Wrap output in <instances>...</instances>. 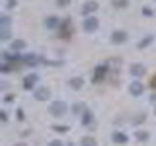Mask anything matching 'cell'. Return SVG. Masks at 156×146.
I'll return each mask as SVG.
<instances>
[{"label":"cell","instance_id":"1","mask_svg":"<svg viewBox=\"0 0 156 146\" xmlns=\"http://www.w3.org/2000/svg\"><path fill=\"white\" fill-rule=\"evenodd\" d=\"M49 111H51L53 117H62L66 113V103L65 101H53V103L49 105Z\"/></svg>","mask_w":156,"mask_h":146},{"label":"cell","instance_id":"2","mask_svg":"<svg viewBox=\"0 0 156 146\" xmlns=\"http://www.w3.org/2000/svg\"><path fill=\"white\" fill-rule=\"evenodd\" d=\"M84 31H88V33H94L98 27H100V22H98V18H94V16H90V18H86L84 19Z\"/></svg>","mask_w":156,"mask_h":146},{"label":"cell","instance_id":"3","mask_svg":"<svg viewBox=\"0 0 156 146\" xmlns=\"http://www.w3.org/2000/svg\"><path fill=\"white\" fill-rule=\"evenodd\" d=\"M33 96H35L37 101H45V99H49V97H51V90H49V88H37Z\"/></svg>","mask_w":156,"mask_h":146},{"label":"cell","instance_id":"4","mask_svg":"<svg viewBox=\"0 0 156 146\" xmlns=\"http://www.w3.org/2000/svg\"><path fill=\"white\" fill-rule=\"evenodd\" d=\"M37 80H39L37 74H29V76H26V78H23V90H31V88H35Z\"/></svg>","mask_w":156,"mask_h":146},{"label":"cell","instance_id":"5","mask_svg":"<svg viewBox=\"0 0 156 146\" xmlns=\"http://www.w3.org/2000/svg\"><path fill=\"white\" fill-rule=\"evenodd\" d=\"M111 41L117 43V45H121V43H125V41H127V33H125V31H121V29H117V31L111 33Z\"/></svg>","mask_w":156,"mask_h":146},{"label":"cell","instance_id":"6","mask_svg":"<svg viewBox=\"0 0 156 146\" xmlns=\"http://www.w3.org/2000/svg\"><path fill=\"white\" fill-rule=\"evenodd\" d=\"M98 10V2H94V0H88V2L84 4V6H82V14H92V12H96Z\"/></svg>","mask_w":156,"mask_h":146},{"label":"cell","instance_id":"7","mask_svg":"<svg viewBox=\"0 0 156 146\" xmlns=\"http://www.w3.org/2000/svg\"><path fill=\"white\" fill-rule=\"evenodd\" d=\"M129 92H131L133 96H140V94L144 92V86L140 84V82H133V84L129 86Z\"/></svg>","mask_w":156,"mask_h":146},{"label":"cell","instance_id":"8","mask_svg":"<svg viewBox=\"0 0 156 146\" xmlns=\"http://www.w3.org/2000/svg\"><path fill=\"white\" fill-rule=\"evenodd\" d=\"M131 74H133V76H143L144 74V66L139 64V62H135V64L131 66Z\"/></svg>","mask_w":156,"mask_h":146},{"label":"cell","instance_id":"9","mask_svg":"<svg viewBox=\"0 0 156 146\" xmlns=\"http://www.w3.org/2000/svg\"><path fill=\"white\" fill-rule=\"evenodd\" d=\"M61 37H65V39H68V37H70V22H68V19H65V22H62Z\"/></svg>","mask_w":156,"mask_h":146},{"label":"cell","instance_id":"10","mask_svg":"<svg viewBox=\"0 0 156 146\" xmlns=\"http://www.w3.org/2000/svg\"><path fill=\"white\" fill-rule=\"evenodd\" d=\"M105 72H107L105 66H98V70H96V74H94V82H100L101 78L105 76Z\"/></svg>","mask_w":156,"mask_h":146},{"label":"cell","instance_id":"11","mask_svg":"<svg viewBox=\"0 0 156 146\" xmlns=\"http://www.w3.org/2000/svg\"><path fill=\"white\" fill-rule=\"evenodd\" d=\"M57 26H58V18H55V16H49V18L45 19V27L53 29V27H57Z\"/></svg>","mask_w":156,"mask_h":146},{"label":"cell","instance_id":"12","mask_svg":"<svg viewBox=\"0 0 156 146\" xmlns=\"http://www.w3.org/2000/svg\"><path fill=\"white\" fill-rule=\"evenodd\" d=\"M12 49H14V51H23V49H26V41H23V39H16V41H12Z\"/></svg>","mask_w":156,"mask_h":146},{"label":"cell","instance_id":"13","mask_svg":"<svg viewBox=\"0 0 156 146\" xmlns=\"http://www.w3.org/2000/svg\"><path fill=\"white\" fill-rule=\"evenodd\" d=\"M72 111H74V115H84L86 113V105L84 103H74L72 105Z\"/></svg>","mask_w":156,"mask_h":146},{"label":"cell","instance_id":"14","mask_svg":"<svg viewBox=\"0 0 156 146\" xmlns=\"http://www.w3.org/2000/svg\"><path fill=\"white\" fill-rule=\"evenodd\" d=\"M68 84H70V88H72V90H80V88H82V84H84V80H82V78H72V80L68 82Z\"/></svg>","mask_w":156,"mask_h":146},{"label":"cell","instance_id":"15","mask_svg":"<svg viewBox=\"0 0 156 146\" xmlns=\"http://www.w3.org/2000/svg\"><path fill=\"white\" fill-rule=\"evenodd\" d=\"M113 142H117V144H127V134L115 133V134H113Z\"/></svg>","mask_w":156,"mask_h":146},{"label":"cell","instance_id":"16","mask_svg":"<svg viewBox=\"0 0 156 146\" xmlns=\"http://www.w3.org/2000/svg\"><path fill=\"white\" fill-rule=\"evenodd\" d=\"M8 27H10V18L6 14H2L0 16V29H8Z\"/></svg>","mask_w":156,"mask_h":146},{"label":"cell","instance_id":"17","mask_svg":"<svg viewBox=\"0 0 156 146\" xmlns=\"http://www.w3.org/2000/svg\"><path fill=\"white\" fill-rule=\"evenodd\" d=\"M23 62H26V64H37V62H39V58L35 57V55H26V57H23Z\"/></svg>","mask_w":156,"mask_h":146},{"label":"cell","instance_id":"18","mask_svg":"<svg viewBox=\"0 0 156 146\" xmlns=\"http://www.w3.org/2000/svg\"><path fill=\"white\" fill-rule=\"evenodd\" d=\"M82 146H96V138L94 136H84V138L80 140Z\"/></svg>","mask_w":156,"mask_h":146},{"label":"cell","instance_id":"19","mask_svg":"<svg viewBox=\"0 0 156 146\" xmlns=\"http://www.w3.org/2000/svg\"><path fill=\"white\" fill-rule=\"evenodd\" d=\"M111 6H115V8H127V6H129V0H111Z\"/></svg>","mask_w":156,"mask_h":146},{"label":"cell","instance_id":"20","mask_svg":"<svg viewBox=\"0 0 156 146\" xmlns=\"http://www.w3.org/2000/svg\"><path fill=\"white\" fill-rule=\"evenodd\" d=\"M92 121H94V115H92L90 111H86V113L82 115V123H84V125H92Z\"/></svg>","mask_w":156,"mask_h":146},{"label":"cell","instance_id":"21","mask_svg":"<svg viewBox=\"0 0 156 146\" xmlns=\"http://www.w3.org/2000/svg\"><path fill=\"white\" fill-rule=\"evenodd\" d=\"M150 41H152V35H146L143 41L139 43V49H143V47H146V45H150Z\"/></svg>","mask_w":156,"mask_h":146},{"label":"cell","instance_id":"22","mask_svg":"<svg viewBox=\"0 0 156 146\" xmlns=\"http://www.w3.org/2000/svg\"><path fill=\"white\" fill-rule=\"evenodd\" d=\"M0 39H2V41H8L10 39V29H0Z\"/></svg>","mask_w":156,"mask_h":146},{"label":"cell","instance_id":"23","mask_svg":"<svg viewBox=\"0 0 156 146\" xmlns=\"http://www.w3.org/2000/svg\"><path fill=\"white\" fill-rule=\"evenodd\" d=\"M53 130H55V133H66V130H68V127H65V125H55V127H53Z\"/></svg>","mask_w":156,"mask_h":146},{"label":"cell","instance_id":"24","mask_svg":"<svg viewBox=\"0 0 156 146\" xmlns=\"http://www.w3.org/2000/svg\"><path fill=\"white\" fill-rule=\"evenodd\" d=\"M4 58H6V61H18L20 58V55L16 53V55H10V53H4Z\"/></svg>","mask_w":156,"mask_h":146},{"label":"cell","instance_id":"25","mask_svg":"<svg viewBox=\"0 0 156 146\" xmlns=\"http://www.w3.org/2000/svg\"><path fill=\"white\" fill-rule=\"evenodd\" d=\"M136 140H146V138H148V134H146V133H140V130H136Z\"/></svg>","mask_w":156,"mask_h":146},{"label":"cell","instance_id":"26","mask_svg":"<svg viewBox=\"0 0 156 146\" xmlns=\"http://www.w3.org/2000/svg\"><path fill=\"white\" fill-rule=\"evenodd\" d=\"M70 4V0H57V6H61V8H65Z\"/></svg>","mask_w":156,"mask_h":146},{"label":"cell","instance_id":"27","mask_svg":"<svg viewBox=\"0 0 156 146\" xmlns=\"http://www.w3.org/2000/svg\"><path fill=\"white\" fill-rule=\"evenodd\" d=\"M0 70H2V72H10V70H12V66H10V64H2V66H0Z\"/></svg>","mask_w":156,"mask_h":146},{"label":"cell","instance_id":"28","mask_svg":"<svg viewBox=\"0 0 156 146\" xmlns=\"http://www.w3.org/2000/svg\"><path fill=\"white\" fill-rule=\"evenodd\" d=\"M6 8H16V0H8V2H6Z\"/></svg>","mask_w":156,"mask_h":146},{"label":"cell","instance_id":"29","mask_svg":"<svg viewBox=\"0 0 156 146\" xmlns=\"http://www.w3.org/2000/svg\"><path fill=\"white\" fill-rule=\"evenodd\" d=\"M49 146H65V144H62V142H61V140H53V142H51V144H49Z\"/></svg>","mask_w":156,"mask_h":146},{"label":"cell","instance_id":"30","mask_svg":"<svg viewBox=\"0 0 156 146\" xmlns=\"http://www.w3.org/2000/svg\"><path fill=\"white\" fill-rule=\"evenodd\" d=\"M0 119H2V121H8V113H6V111H2V113H0Z\"/></svg>","mask_w":156,"mask_h":146},{"label":"cell","instance_id":"31","mask_svg":"<svg viewBox=\"0 0 156 146\" xmlns=\"http://www.w3.org/2000/svg\"><path fill=\"white\" fill-rule=\"evenodd\" d=\"M12 99H14V96H12V94H8L6 97H4V101H6V103H10V101H12Z\"/></svg>","mask_w":156,"mask_h":146},{"label":"cell","instance_id":"32","mask_svg":"<svg viewBox=\"0 0 156 146\" xmlns=\"http://www.w3.org/2000/svg\"><path fill=\"white\" fill-rule=\"evenodd\" d=\"M143 121H144V115L140 113V117H136V119H135V123H143Z\"/></svg>","mask_w":156,"mask_h":146},{"label":"cell","instance_id":"33","mask_svg":"<svg viewBox=\"0 0 156 146\" xmlns=\"http://www.w3.org/2000/svg\"><path fill=\"white\" fill-rule=\"evenodd\" d=\"M18 119L23 121V111H22V109H18Z\"/></svg>","mask_w":156,"mask_h":146},{"label":"cell","instance_id":"34","mask_svg":"<svg viewBox=\"0 0 156 146\" xmlns=\"http://www.w3.org/2000/svg\"><path fill=\"white\" fill-rule=\"evenodd\" d=\"M150 86H152V88H154V90H156V76L152 78V82H150Z\"/></svg>","mask_w":156,"mask_h":146},{"label":"cell","instance_id":"35","mask_svg":"<svg viewBox=\"0 0 156 146\" xmlns=\"http://www.w3.org/2000/svg\"><path fill=\"white\" fill-rule=\"evenodd\" d=\"M16 146H26V144H23V142H20V144H16Z\"/></svg>","mask_w":156,"mask_h":146},{"label":"cell","instance_id":"36","mask_svg":"<svg viewBox=\"0 0 156 146\" xmlns=\"http://www.w3.org/2000/svg\"><path fill=\"white\" fill-rule=\"evenodd\" d=\"M154 111H156V107H154Z\"/></svg>","mask_w":156,"mask_h":146}]
</instances>
